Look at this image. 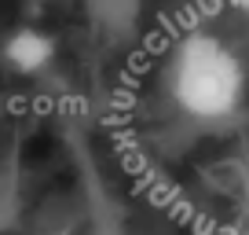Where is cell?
<instances>
[{
    "label": "cell",
    "instance_id": "cell-1",
    "mask_svg": "<svg viewBox=\"0 0 249 235\" xmlns=\"http://www.w3.org/2000/svg\"><path fill=\"white\" fill-rule=\"evenodd\" d=\"M161 88L179 114L195 121H224L238 114L246 99V66L216 33L191 30L165 55Z\"/></svg>",
    "mask_w": 249,
    "mask_h": 235
},
{
    "label": "cell",
    "instance_id": "cell-2",
    "mask_svg": "<svg viewBox=\"0 0 249 235\" xmlns=\"http://www.w3.org/2000/svg\"><path fill=\"white\" fill-rule=\"evenodd\" d=\"M55 55H59V40L48 30H40V26H15V30L4 37V44H0L4 66H8L11 74H18V78H37V74H44L48 66L55 63Z\"/></svg>",
    "mask_w": 249,
    "mask_h": 235
},
{
    "label": "cell",
    "instance_id": "cell-5",
    "mask_svg": "<svg viewBox=\"0 0 249 235\" xmlns=\"http://www.w3.org/2000/svg\"><path fill=\"white\" fill-rule=\"evenodd\" d=\"M37 4H44V0H37Z\"/></svg>",
    "mask_w": 249,
    "mask_h": 235
},
{
    "label": "cell",
    "instance_id": "cell-3",
    "mask_svg": "<svg viewBox=\"0 0 249 235\" xmlns=\"http://www.w3.org/2000/svg\"><path fill=\"white\" fill-rule=\"evenodd\" d=\"M85 11L99 30L114 33V37H124L140 22L143 0H85Z\"/></svg>",
    "mask_w": 249,
    "mask_h": 235
},
{
    "label": "cell",
    "instance_id": "cell-4",
    "mask_svg": "<svg viewBox=\"0 0 249 235\" xmlns=\"http://www.w3.org/2000/svg\"><path fill=\"white\" fill-rule=\"evenodd\" d=\"M227 4H231L234 11H249V0H227Z\"/></svg>",
    "mask_w": 249,
    "mask_h": 235
}]
</instances>
